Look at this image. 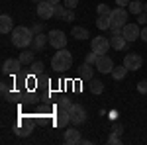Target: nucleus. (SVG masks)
Returning a JSON list of instances; mask_svg holds the SVG:
<instances>
[{
	"label": "nucleus",
	"mask_w": 147,
	"mask_h": 145,
	"mask_svg": "<svg viewBox=\"0 0 147 145\" xmlns=\"http://www.w3.org/2000/svg\"><path fill=\"white\" fill-rule=\"evenodd\" d=\"M137 24H139V26H143V24H147V12H141V14L137 16Z\"/></svg>",
	"instance_id": "nucleus-34"
},
{
	"label": "nucleus",
	"mask_w": 147,
	"mask_h": 145,
	"mask_svg": "<svg viewBox=\"0 0 147 145\" xmlns=\"http://www.w3.org/2000/svg\"><path fill=\"white\" fill-rule=\"evenodd\" d=\"M69 123H71V114H69V110L57 108V112H55V125L57 127H67Z\"/></svg>",
	"instance_id": "nucleus-13"
},
{
	"label": "nucleus",
	"mask_w": 147,
	"mask_h": 145,
	"mask_svg": "<svg viewBox=\"0 0 147 145\" xmlns=\"http://www.w3.org/2000/svg\"><path fill=\"white\" fill-rule=\"evenodd\" d=\"M137 90H139L141 94H147V80H139V82H137Z\"/></svg>",
	"instance_id": "nucleus-32"
},
{
	"label": "nucleus",
	"mask_w": 147,
	"mask_h": 145,
	"mask_svg": "<svg viewBox=\"0 0 147 145\" xmlns=\"http://www.w3.org/2000/svg\"><path fill=\"white\" fill-rule=\"evenodd\" d=\"M96 59H98V53H96V51H90V53H86V57H84V61L90 63V65L96 63Z\"/></svg>",
	"instance_id": "nucleus-29"
},
{
	"label": "nucleus",
	"mask_w": 147,
	"mask_h": 145,
	"mask_svg": "<svg viewBox=\"0 0 147 145\" xmlns=\"http://www.w3.org/2000/svg\"><path fill=\"white\" fill-rule=\"evenodd\" d=\"M34 30L32 28H26V26H18L12 30V43L20 49H28L32 47V41H34Z\"/></svg>",
	"instance_id": "nucleus-1"
},
{
	"label": "nucleus",
	"mask_w": 147,
	"mask_h": 145,
	"mask_svg": "<svg viewBox=\"0 0 147 145\" xmlns=\"http://www.w3.org/2000/svg\"><path fill=\"white\" fill-rule=\"evenodd\" d=\"M145 12H147V4H145Z\"/></svg>",
	"instance_id": "nucleus-41"
},
{
	"label": "nucleus",
	"mask_w": 147,
	"mask_h": 145,
	"mask_svg": "<svg viewBox=\"0 0 147 145\" xmlns=\"http://www.w3.org/2000/svg\"><path fill=\"white\" fill-rule=\"evenodd\" d=\"M18 59L22 61V65H32V63L35 61V51L34 49H24Z\"/></svg>",
	"instance_id": "nucleus-19"
},
{
	"label": "nucleus",
	"mask_w": 147,
	"mask_h": 145,
	"mask_svg": "<svg viewBox=\"0 0 147 145\" xmlns=\"http://www.w3.org/2000/svg\"><path fill=\"white\" fill-rule=\"evenodd\" d=\"M65 12H67V6H59V4H55V16H53V18L63 20V18H65Z\"/></svg>",
	"instance_id": "nucleus-27"
},
{
	"label": "nucleus",
	"mask_w": 147,
	"mask_h": 145,
	"mask_svg": "<svg viewBox=\"0 0 147 145\" xmlns=\"http://www.w3.org/2000/svg\"><path fill=\"white\" fill-rule=\"evenodd\" d=\"M69 114H71V123L73 125H80V123L86 122V110L80 104H73L69 108Z\"/></svg>",
	"instance_id": "nucleus-5"
},
{
	"label": "nucleus",
	"mask_w": 147,
	"mask_h": 145,
	"mask_svg": "<svg viewBox=\"0 0 147 145\" xmlns=\"http://www.w3.org/2000/svg\"><path fill=\"white\" fill-rule=\"evenodd\" d=\"M71 35L75 37V39H88L90 35H88V30L86 28H82V26H73V30H71Z\"/></svg>",
	"instance_id": "nucleus-18"
},
{
	"label": "nucleus",
	"mask_w": 147,
	"mask_h": 145,
	"mask_svg": "<svg viewBox=\"0 0 147 145\" xmlns=\"http://www.w3.org/2000/svg\"><path fill=\"white\" fill-rule=\"evenodd\" d=\"M96 28H98V30H110V28H112L110 16H98V18H96Z\"/></svg>",
	"instance_id": "nucleus-23"
},
{
	"label": "nucleus",
	"mask_w": 147,
	"mask_h": 145,
	"mask_svg": "<svg viewBox=\"0 0 147 145\" xmlns=\"http://www.w3.org/2000/svg\"><path fill=\"white\" fill-rule=\"evenodd\" d=\"M32 30H34V34H41V24H37V26H34Z\"/></svg>",
	"instance_id": "nucleus-38"
},
{
	"label": "nucleus",
	"mask_w": 147,
	"mask_h": 145,
	"mask_svg": "<svg viewBox=\"0 0 147 145\" xmlns=\"http://www.w3.org/2000/svg\"><path fill=\"white\" fill-rule=\"evenodd\" d=\"M47 2H49V4H53V6H55V4H59V0H47Z\"/></svg>",
	"instance_id": "nucleus-39"
},
{
	"label": "nucleus",
	"mask_w": 147,
	"mask_h": 145,
	"mask_svg": "<svg viewBox=\"0 0 147 145\" xmlns=\"http://www.w3.org/2000/svg\"><path fill=\"white\" fill-rule=\"evenodd\" d=\"M65 143L67 145H77V143H80V132L77 129V125L75 127H69L67 132H65Z\"/></svg>",
	"instance_id": "nucleus-14"
},
{
	"label": "nucleus",
	"mask_w": 147,
	"mask_h": 145,
	"mask_svg": "<svg viewBox=\"0 0 147 145\" xmlns=\"http://www.w3.org/2000/svg\"><path fill=\"white\" fill-rule=\"evenodd\" d=\"M14 30V22L8 14H2L0 16V34H12Z\"/></svg>",
	"instance_id": "nucleus-17"
},
{
	"label": "nucleus",
	"mask_w": 147,
	"mask_h": 145,
	"mask_svg": "<svg viewBox=\"0 0 147 145\" xmlns=\"http://www.w3.org/2000/svg\"><path fill=\"white\" fill-rule=\"evenodd\" d=\"M96 12H98V16H110V14H112V8L106 6V4H98Z\"/></svg>",
	"instance_id": "nucleus-26"
},
{
	"label": "nucleus",
	"mask_w": 147,
	"mask_h": 145,
	"mask_svg": "<svg viewBox=\"0 0 147 145\" xmlns=\"http://www.w3.org/2000/svg\"><path fill=\"white\" fill-rule=\"evenodd\" d=\"M43 61H34V63H32V65H30V73H32V75H41V73H43Z\"/></svg>",
	"instance_id": "nucleus-24"
},
{
	"label": "nucleus",
	"mask_w": 147,
	"mask_h": 145,
	"mask_svg": "<svg viewBox=\"0 0 147 145\" xmlns=\"http://www.w3.org/2000/svg\"><path fill=\"white\" fill-rule=\"evenodd\" d=\"M73 106V102L69 100V98H61V100L57 102V108H63V110H69Z\"/></svg>",
	"instance_id": "nucleus-28"
},
{
	"label": "nucleus",
	"mask_w": 147,
	"mask_h": 145,
	"mask_svg": "<svg viewBox=\"0 0 147 145\" xmlns=\"http://www.w3.org/2000/svg\"><path fill=\"white\" fill-rule=\"evenodd\" d=\"M88 82H90L88 88H90L92 94H102V92H104V82H102V80H98V78H90Z\"/></svg>",
	"instance_id": "nucleus-21"
},
{
	"label": "nucleus",
	"mask_w": 147,
	"mask_h": 145,
	"mask_svg": "<svg viewBox=\"0 0 147 145\" xmlns=\"http://www.w3.org/2000/svg\"><path fill=\"white\" fill-rule=\"evenodd\" d=\"M47 35H49V45L51 47H55V49H65L67 47V35H65V32L51 30Z\"/></svg>",
	"instance_id": "nucleus-6"
},
{
	"label": "nucleus",
	"mask_w": 147,
	"mask_h": 145,
	"mask_svg": "<svg viewBox=\"0 0 147 145\" xmlns=\"http://www.w3.org/2000/svg\"><path fill=\"white\" fill-rule=\"evenodd\" d=\"M122 34L131 43V41H136L137 37L141 35V28H139V24H125L124 28H122Z\"/></svg>",
	"instance_id": "nucleus-12"
},
{
	"label": "nucleus",
	"mask_w": 147,
	"mask_h": 145,
	"mask_svg": "<svg viewBox=\"0 0 147 145\" xmlns=\"http://www.w3.org/2000/svg\"><path fill=\"white\" fill-rule=\"evenodd\" d=\"M18 135H22V137H26V135L32 134V125H28V127H18V132H16Z\"/></svg>",
	"instance_id": "nucleus-30"
},
{
	"label": "nucleus",
	"mask_w": 147,
	"mask_h": 145,
	"mask_svg": "<svg viewBox=\"0 0 147 145\" xmlns=\"http://www.w3.org/2000/svg\"><path fill=\"white\" fill-rule=\"evenodd\" d=\"M63 2H65V6H67L69 10H75L77 4H79V0H63Z\"/></svg>",
	"instance_id": "nucleus-33"
},
{
	"label": "nucleus",
	"mask_w": 147,
	"mask_h": 145,
	"mask_svg": "<svg viewBox=\"0 0 147 145\" xmlns=\"http://www.w3.org/2000/svg\"><path fill=\"white\" fill-rule=\"evenodd\" d=\"M35 12H37V16H39L41 20H51V18L55 16V6H53V4H49L47 0H43V2H39V4H37Z\"/></svg>",
	"instance_id": "nucleus-8"
},
{
	"label": "nucleus",
	"mask_w": 147,
	"mask_h": 145,
	"mask_svg": "<svg viewBox=\"0 0 147 145\" xmlns=\"http://www.w3.org/2000/svg\"><path fill=\"white\" fill-rule=\"evenodd\" d=\"M94 67L98 69L100 73H112L114 71V61H112V57H108L106 53L104 55H98V59H96V63H94Z\"/></svg>",
	"instance_id": "nucleus-10"
},
{
	"label": "nucleus",
	"mask_w": 147,
	"mask_h": 145,
	"mask_svg": "<svg viewBox=\"0 0 147 145\" xmlns=\"http://www.w3.org/2000/svg\"><path fill=\"white\" fill-rule=\"evenodd\" d=\"M32 2H35V4H39V2H43V0H32Z\"/></svg>",
	"instance_id": "nucleus-40"
},
{
	"label": "nucleus",
	"mask_w": 147,
	"mask_h": 145,
	"mask_svg": "<svg viewBox=\"0 0 147 145\" xmlns=\"http://www.w3.org/2000/svg\"><path fill=\"white\" fill-rule=\"evenodd\" d=\"M127 71H129V69L125 67V65H120V67H114V71L110 73V75L114 77V80H122V78H125Z\"/></svg>",
	"instance_id": "nucleus-22"
},
{
	"label": "nucleus",
	"mask_w": 147,
	"mask_h": 145,
	"mask_svg": "<svg viewBox=\"0 0 147 145\" xmlns=\"http://www.w3.org/2000/svg\"><path fill=\"white\" fill-rule=\"evenodd\" d=\"M110 22H112V28L110 30H122L125 24H127V10L122 8V6L114 8L112 14H110Z\"/></svg>",
	"instance_id": "nucleus-3"
},
{
	"label": "nucleus",
	"mask_w": 147,
	"mask_h": 145,
	"mask_svg": "<svg viewBox=\"0 0 147 145\" xmlns=\"http://www.w3.org/2000/svg\"><path fill=\"white\" fill-rule=\"evenodd\" d=\"M77 75H79V78H82V80H90L92 75H94V69H92L90 63H86V61H84V63L77 69Z\"/></svg>",
	"instance_id": "nucleus-16"
},
{
	"label": "nucleus",
	"mask_w": 147,
	"mask_h": 145,
	"mask_svg": "<svg viewBox=\"0 0 147 145\" xmlns=\"http://www.w3.org/2000/svg\"><path fill=\"white\" fill-rule=\"evenodd\" d=\"M110 32H112V37H110V45H112V49H116V51H122V49H125L129 41L124 37L122 30H110Z\"/></svg>",
	"instance_id": "nucleus-7"
},
{
	"label": "nucleus",
	"mask_w": 147,
	"mask_h": 145,
	"mask_svg": "<svg viewBox=\"0 0 147 145\" xmlns=\"http://www.w3.org/2000/svg\"><path fill=\"white\" fill-rule=\"evenodd\" d=\"M0 88H2V96H6V94L10 92V86H8L6 82H2V86H0Z\"/></svg>",
	"instance_id": "nucleus-35"
},
{
	"label": "nucleus",
	"mask_w": 147,
	"mask_h": 145,
	"mask_svg": "<svg viewBox=\"0 0 147 145\" xmlns=\"http://www.w3.org/2000/svg\"><path fill=\"white\" fill-rule=\"evenodd\" d=\"M120 134H122V127H116V129L112 132V135L108 137V143H110V145H118V143H120V137H118Z\"/></svg>",
	"instance_id": "nucleus-25"
},
{
	"label": "nucleus",
	"mask_w": 147,
	"mask_h": 145,
	"mask_svg": "<svg viewBox=\"0 0 147 145\" xmlns=\"http://www.w3.org/2000/svg\"><path fill=\"white\" fill-rule=\"evenodd\" d=\"M65 22H75V10H69L67 8V12H65V18H63Z\"/></svg>",
	"instance_id": "nucleus-31"
},
{
	"label": "nucleus",
	"mask_w": 147,
	"mask_h": 145,
	"mask_svg": "<svg viewBox=\"0 0 147 145\" xmlns=\"http://www.w3.org/2000/svg\"><path fill=\"white\" fill-rule=\"evenodd\" d=\"M110 47H112V45H110V37H104V35H96V37H92V41H90V49L96 51L98 55L108 53Z\"/></svg>",
	"instance_id": "nucleus-4"
},
{
	"label": "nucleus",
	"mask_w": 147,
	"mask_h": 145,
	"mask_svg": "<svg viewBox=\"0 0 147 145\" xmlns=\"http://www.w3.org/2000/svg\"><path fill=\"white\" fill-rule=\"evenodd\" d=\"M73 65V53L69 51L67 47L65 49H57V53L51 57V69L55 73H67Z\"/></svg>",
	"instance_id": "nucleus-2"
},
{
	"label": "nucleus",
	"mask_w": 147,
	"mask_h": 145,
	"mask_svg": "<svg viewBox=\"0 0 147 145\" xmlns=\"http://www.w3.org/2000/svg\"><path fill=\"white\" fill-rule=\"evenodd\" d=\"M20 69H22V61L20 59H6L2 63V75L4 77L6 75H18Z\"/></svg>",
	"instance_id": "nucleus-9"
},
{
	"label": "nucleus",
	"mask_w": 147,
	"mask_h": 145,
	"mask_svg": "<svg viewBox=\"0 0 147 145\" xmlns=\"http://www.w3.org/2000/svg\"><path fill=\"white\" fill-rule=\"evenodd\" d=\"M47 43H49V35L35 34L34 35V41H32V49H34V51H43Z\"/></svg>",
	"instance_id": "nucleus-15"
},
{
	"label": "nucleus",
	"mask_w": 147,
	"mask_h": 145,
	"mask_svg": "<svg viewBox=\"0 0 147 145\" xmlns=\"http://www.w3.org/2000/svg\"><path fill=\"white\" fill-rule=\"evenodd\" d=\"M129 2H131V0H116V4H118V6H122V8H124V6H127Z\"/></svg>",
	"instance_id": "nucleus-37"
},
{
	"label": "nucleus",
	"mask_w": 147,
	"mask_h": 145,
	"mask_svg": "<svg viewBox=\"0 0 147 145\" xmlns=\"http://www.w3.org/2000/svg\"><path fill=\"white\" fill-rule=\"evenodd\" d=\"M124 65L129 71H137V69L143 67V57L139 55V53H127L124 57Z\"/></svg>",
	"instance_id": "nucleus-11"
},
{
	"label": "nucleus",
	"mask_w": 147,
	"mask_h": 145,
	"mask_svg": "<svg viewBox=\"0 0 147 145\" xmlns=\"http://www.w3.org/2000/svg\"><path fill=\"white\" fill-rule=\"evenodd\" d=\"M127 6H129L127 12H131V14H136V16H139L141 12H145V4H143V2H139V0H131Z\"/></svg>",
	"instance_id": "nucleus-20"
},
{
	"label": "nucleus",
	"mask_w": 147,
	"mask_h": 145,
	"mask_svg": "<svg viewBox=\"0 0 147 145\" xmlns=\"http://www.w3.org/2000/svg\"><path fill=\"white\" fill-rule=\"evenodd\" d=\"M139 39H143V41L147 43V26L143 28V30H141V35H139Z\"/></svg>",
	"instance_id": "nucleus-36"
}]
</instances>
